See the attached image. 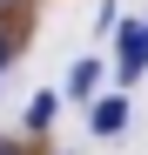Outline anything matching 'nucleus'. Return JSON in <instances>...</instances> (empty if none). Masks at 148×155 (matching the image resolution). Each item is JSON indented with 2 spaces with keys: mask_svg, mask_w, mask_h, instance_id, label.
Listing matches in <instances>:
<instances>
[{
  "mask_svg": "<svg viewBox=\"0 0 148 155\" xmlns=\"http://www.w3.org/2000/svg\"><path fill=\"white\" fill-rule=\"evenodd\" d=\"M67 94L74 101H94V94H101V61H94V54H81L67 68Z\"/></svg>",
  "mask_w": 148,
  "mask_h": 155,
  "instance_id": "7ed1b4c3",
  "label": "nucleus"
},
{
  "mask_svg": "<svg viewBox=\"0 0 148 155\" xmlns=\"http://www.w3.org/2000/svg\"><path fill=\"white\" fill-rule=\"evenodd\" d=\"M20 7H27V0H0V20H20Z\"/></svg>",
  "mask_w": 148,
  "mask_h": 155,
  "instance_id": "423d86ee",
  "label": "nucleus"
},
{
  "mask_svg": "<svg viewBox=\"0 0 148 155\" xmlns=\"http://www.w3.org/2000/svg\"><path fill=\"white\" fill-rule=\"evenodd\" d=\"M14 54H20V27H14V20H0V74H7Z\"/></svg>",
  "mask_w": 148,
  "mask_h": 155,
  "instance_id": "39448f33",
  "label": "nucleus"
},
{
  "mask_svg": "<svg viewBox=\"0 0 148 155\" xmlns=\"http://www.w3.org/2000/svg\"><path fill=\"white\" fill-rule=\"evenodd\" d=\"M0 155H27V148H20V142H0Z\"/></svg>",
  "mask_w": 148,
  "mask_h": 155,
  "instance_id": "0eeeda50",
  "label": "nucleus"
},
{
  "mask_svg": "<svg viewBox=\"0 0 148 155\" xmlns=\"http://www.w3.org/2000/svg\"><path fill=\"white\" fill-rule=\"evenodd\" d=\"M148 74V20L135 27V20H114V81L135 88Z\"/></svg>",
  "mask_w": 148,
  "mask_h": 155,
  "instance_id": "f257e3e1",
  "label": "nucleus"
},
{
  "mask_svg": "<svg viewBox=\"0 0 148 155\" xmlns=\"http://www.w3.org/2000/svg\"><path fill=\"white\" fill-rule=\"evenodd\" d=\"M88 128H94V135H121V128H128V101H121V94H94V108H88Z\"/></svg>",
  "mask_w": 148,
  "mask_h": 155,
  "instance_id": "f03ea898",
  "label": "nucleus"
},
{
  "mask_svg": "<svg viewBox=\"0 0 148 155\" xmlns=\"http://www.w3.org/2000/svg\"><path fill=\"white\" fill-rule=\"evenodd\" d=\"M54 108H61V94H34V101H27V135H47Z\"/></svg>",
  "mask_w": 148,
  "mask_h": 155,
  "instance_id": "20e7f679",
  "label": "nucleus"
}]
</instances>
